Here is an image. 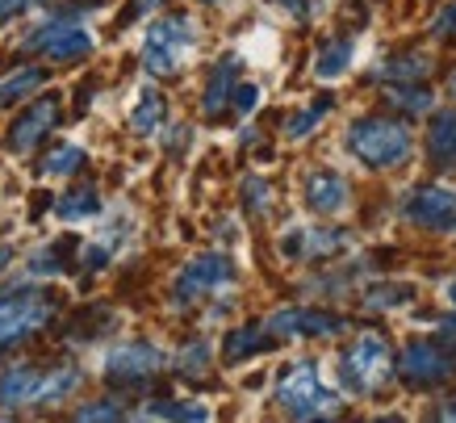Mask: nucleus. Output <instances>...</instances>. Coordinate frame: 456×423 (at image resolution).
<instances>
[{
    "label": "nucleus",
    "instance_id": "nucleus-40",
    "mask_svg": "<svg viewBox=\"0 0 456 423\" xmlns=\"http://www.w3.org/2000/svg\"><path fill=\"white\" fill-rule=\"evenodd\" d=\"M440 415H444V419H456V398H452V402H448V407L440 411Z\"/></svg>",
    "mask_w": 456,
    "mask_h": 423
},
{
    "label": "nucleus",
    "instance_id": "nucleus-16",
    "mask_svg": "<svg viewBox=\"0 0 456 423\" xmlns=\"http://www.w3.org/2000/svg\"><path fill=\"white\" fill-rule=\"evenodd\" d=\"M347 247V231H289V239H281V252L293 260H322Z\"/></svg>",
    "mask_w": 456,
    "mask_h": 423
},
{
    "label": "nucleus",
    "instance_id": "nucleus-19",
    "mask_svg": "<svg viewBox=\"0 0 456 423\" xmlns=\"http://www.w3.org/2000/svg\"><path fill=\"white\" fill-rule=\"evenodd\" d=\"M277 344V336L264 328V323H248V328H235L222 344V356H226V365H239V361H248V356H260L268 352Z\"/></svg>",
    "mask_w": 456,
    "mask_h": 423
},
{
    "label": "nucleus",
    "instance_id": "nucleus-41",
    "mask_svg": "<svg viewBox=\"0 0 456 423\" xmlns=\"http://www.w3.org/2000/svg\"><path fill=\"white\" fill-rule=\"evenodd\" d=\"M448 302H452V311H456V281L448 286Z\"/></svg>",
    "mask_w": 456,
    "mask_h": 423
},
{
    "label": "nucleus",
    "instance_id": "nucleus-8",
    "mask_svg": "<svg viewBox=\"0 0 456 423\" xmlns=\"http://www.w3.org/2000/svg\"><path fill=\"white\" fill-rule=\"evenodd\" d=\"M231 286H235V264H231V256L206 252V256H193L176 273V281H172V306H176V311H189V306L214 298L218 289H231Z\"/></svg>",
    "mask_w": 456,
    "mask_h": 423
},
{
    "label": "nucleus",
    "instance_id": "nucleus-33",
    "mask_svg": "<svg viewBox=\"0 0 456 423\" xmlns=\"http://www.w3.org/2000/svg\"><path fill=\"white\" fill-rule=\"evenodd\" d=\"M431 34H436V38H440V42L456 38V0H452V4H444V9H440V17L431 21Z\"/></svg>",
    "mask_w": 456,
    "mask_h": 423
},
{
    "label": "nucleus",
    "instance_id": "nucleus-26",
    "mask_svg": "<svg viewBox=\"0 0 456 423\" xmlns=\"http://www.w3.org/2000/svg\"><path fill=\"white\" fill-rule=\"evenodd\" d=\"M386 101L398 113H428L431 110V93H428V88H419V80H411V84H389V88H386Z\"/></svg>",
    "mask_w": 456,
    "mask_h": 423
},
{
    "label": "nucleus",
    "instance_id": "nucleus-39",
    "mask_svg": "<svg viewBox=\"0 0 456 423\" xmlns=\"http://www.w3.org/2000/svg\"><path fill=\"white\" fill-rule=\"evenodd\" d=\"M9 260H13V252H9V247H0V273L9 269Z\"/></svg>",
    "mask_w": 456,
    "mask_h": 423
},
{
    "label": "nucleus",
    "instance_id": "nucleus-32",
    "mask_svg": "<svg viewBox=\"0 0 456 423\" xmlns=\"http://www.w3.org/2000/svg\"><path fill=\"white\" fill-rule=\"evenodd\" d=\"M256 105H260V88H256V84H235V93H231V110L251 113Z\"/></svg>",
    "mask_w": 456,
    "mask_h": 423
},
{
    "label": "nucleus",
    "instance_id": "nucleus-28",
    "mask_svg": "<svg viewBox=\"0 0 456 423\" xmlns=\"http://www.w3.org/2000/svg\"><path fill=\"white\" fill-rule=\"evenodd\" d=\"M411 298H415V289H411V286H394V281L364 289V306H369V311H394V306H402V302H411Z\"/></svg>",
    "mask_w": 456,
    "mask_h": 423
},
{
    "label": "nucleus",
    "instance_id": "nucleus-34",
    "mask_svg": "<svg viewBox=\"0 0 456 423\" xmlns=\"http://www.w3.org/2000/svg\"><path fill=\"white\" fill-rule=\"evenodd\" d=\"M76 419H126V411L118 402H97V407H80Z\"/></svg>",
    "mask_w": 456,
    "mask_h": 423
},
{
    "label": "nucleus",
    "instance_id": "nucleus-23",
    "mask_svg": "<svg viewBox=\"0 0 456 423\" xmlns=\"http://www.w3.org/2000/svg\"><path fill=\"white\" fill-rule=\"evenodd\" d=\"M164 93H155V88H142L139 93V105L130 110V126H134V135H155L159 122H164Z\"/></svg>",
    "mask_w": 456,
    "mask_h": 423
},
{
    "label": "nucleus",
    "instance_id": "nucleus-29",
    "mask_svg": "<svg viewBox=\"0 0 456 423\" xmlns=\"http://www.w3.org/2000/svg\"><path fill=\"white\" fill-rule=\"evenodd\" d=\"M206 369H209V344L206 340H193L189 348H180V361H176L180 377H206Z\"/></svg>",
    "mask_w": 456,
    "mask_h": 423
},
{
    "label": "nucleus",
    "instance_id": "nucleus-27",
    "mask_svg": "<svg viewBox=\"0 0 456 423\" xmlns=\"http://www.w3.org/2000/svg\"><path fill=\"white\" fill-rule=\"evenodd\" d=\"M331 105H335V96H327V93L314 96V105H310V110L293 113L289 122H285V138H305L318 122H322V118H327V113H331Z\"/></svg>",
    "mask_w": 456,
    "mask_h": 423
},
{
    "label": "nucleus",
    "instance_id": "nucleus-15",
    "mask_svg": "<svg viewBox=\"0 0 456 423\" xmlns=\"http://www.w3.org/2000/svg\"><path fill=\"white\" fill-rule=\"evenodd\" d=\"M239 68H243L239 55H222L218 63H214V71H209V80H206V93H201V113H206V118H222V113L231 110V93H235V84H239Z\"/></svg>",
    "mask_w": 456,
    "mask_h": 423
},
{
    "label": "nucleus",
    "instance_id": "nucleus-42",
    "mask_svg": "<svg viewBox=\"0 0 456 423\" xmlns=\"http://www.w3.org/2000/svg\"><path fill=\"white\" fill-rule=\"evenodd\" d=\"M448 93H452V96H456V71H452V80H448Z\"/></svg>",
    "mask_w": 456,
    "mask_h": 423
},
{
    "label": "nucleus",
    "instance_id": "nucleus-30",
    "mask_svg": "<svg viewBox=\"0 0 456 423\" xmlns=\"http://www.w3.org/2000/svg\"><path fill=\"white\" fill-rule=\"evenodd\" d=\"M147 419H209L206 407H189V402H172V398H164V402H151V407L142 411Z\"/></svg>",
    "mask_w": 456,
    "mask_h": 423
},
{
    "label": "nucleus",
    "instance_id": "nucleus-1",
    "mask_svg": "<svg viewBox=\"0 0 456 423\" xmlns=\"http://www.w3.org/2000/svg\"><path fill=\"white\" fill-rule=\"evenodd\" d=\"M347 151L356 155L364 168L373 172H389V168H402L415 151V138H411V126L398 122V118H386V113H364L347 126Z\"/></svg>",
    "mask_w": 456,
    "mask_h": 423
},
{
    "label": "nucleus",
    "instance_id": "nucleus-35",
    "mask_svg": "<svg viewBox=\"0 0 456 423\" xmlns=\"http://www.w3.org/2000/svg\"><path fill=\"white\" fill-rule=\"evenodd\" d=\"M159 4H164V0H130V4H126V13H122V26L126 21H134V17H147L151 9H159Z\"/></svg>",
    "mask_w": 456,
    "mask_h": 423
},
{
    "label": "nucleus",
    "instance_id": "nucleus-6",
    "mask_svg": "<svg viewBox=\"0 0 456 423\" xmlns=\"http://www.w3.org/2000/svg\"><path fill=\"white\" fill-rule=\"evenodd\" d=\"M394 377V352H389V344L381 336H360L352 348H344L339 356V382L344 390L352 394H373L381 386Z\"/></svg>",
    "mask_w": 456,
    "mask_h": 423
},
{
    "label": "nucleus",
    "instance_id": "nucleus-37",
    "mask_svg": "<svg viewBox=\"0 0 456 423\" xmlns=\"http://www.w3.org/2000/svg\"><path fill=\"white\" fill-rule=\"evenodd\" d=\"M277 4H281V9H289L297 21H305V17L314 13V4H310V0H277Z\"/></svg>",
    "mask_w": 456,
    "mask_h": 423
},
{
    "label": "nucleus",
    "instance_id": "nucleus-25",
    "mask_svg": "<svg viewBox=\"0 0 456 423\" xmlns=\"http://www.w3.org/2000/svg\"><path fill=\"white\" fill-rule=\"evenodd\" d=\"M84 164H88L84 147H76V143H59V147L38 164V172L42 177H76Z\"/></svg>",
    "mask_w": 456,
    "mask_h": 423
},
{
    "label": "nucleus",
    "instance_id": "nucleus-12",
    "mask_svg": "<svg viewBox=\"0 0 456 423\" xmlns=\"http://www.w3.org/2000/svg\"><path fill=\"white\" fill-rule=\"evenodd\" d=\"M59 96H38V101H29L26 110L13 118V126H9V138H4V147L13 151V155H26V151H34L42 143V138L51 135L59 126Z\"/></svg>",
    "mask_w": 456,
    "mask_h": 423
},
{
    "label": "nucleus",
    "instance_id": "nucleus-21",
    "mask_svg": "<svg viewBox=\"0 0 456 423\" xmlns=\"http://www.w3.org/2000/svg\"><path fill=\"white\" fill-rule=\"evenodd\" d=\"M55 214H59L63 222L97 219V214H101V193H97V185H76V189H68L63 197H59Z\"/></svg>",
    "mask_w": 456,
    "mask_h": 423
},
{
    "label": "nucleus",
    "instance_id": "nucleus-7",
    "mask_svg": "<svg viewBox=\"0 0 456 423\" xmlns=\"http://www.w3.org/2000/svg\"><path fill=\"white\" fill-rule=\"evenodd\" d=\"M21 51H34V55L51 59V63H76V59L93 55V34L71 13H55V17H46L42 26L29 29L26 38H21Z\"/></svg>",
    "mask_w": 456,
    "mask_h": 423
},
{
    "label": "nucleus",
    "instance_id": "nucleus-43",
    "mask_svg": "<svg viewBox=\"0 0 456 423\" xmlns=\"http://www.w3.org/2000/svg\"><path fill=\"white\" fill-rule=\"evenodd\" d=\"M206 4H214V0H206Z\"/></svg>",
    "mask_w": 456,
    "mask_h": 423
},
{
    "label": "nucleus",
    "instance_id": "nucleus-18",
    "mask_svg": "<svg viewBox=\"0 0 456 423\" xmlns=\"http://www.w3.org/2000/svg\"><path fill=\"white\" fill-rule=\"evenodd\" d=\"M76 252H80V239H71V235H63V239H55V244H42L38 252L29 256L26 273L29 277L71 273V269H76Z\"/></svg>",
    "mask_w": 456,
    "mask_h": 423
},
{
    "label": "nucleus",
    "instance_id": "nucleus-5",
    "mask_svg": "<svg viewBox=\"0 0 456 423\" xmlns=\"http://www.w3.org/2000/svg\"><path fill=\"white\" fill-rule=\"evenodd\" d=\"M197 46V21L189 13L155 17L142 34V68L147 76H176Z\"/></svg>",
    "mask_w": 456,
    "mask_h": 423
},
{
    "label": "nucleus",
    "instance_id": "nucleus-4",
    "mask_svg": "<svg viewBox=\"0 0 456 423\" xmlns=\"http://www.w3.org/2000/svg\"><path fill=\"white\" fill-rule=\"evenodd\" d=\"M277 407L289 415V419H335L344 402L339 394H331L322 377H318L314 361H297L281 373L277 382Z\"/></svg>",
    "mask_w": 456,
    "mask_h": 423
},
{
    "label": "nucleus",
    "instance_id": "nucleus-36",
    "mask_svg": "<svg viewBox=\"0 0 456 423\" xmlns=\"http://www.w3.org/2000/svg\"><path fill=\"white\" fill-rule=\"evenodd\" d=\"M29 4H34V0H0V26H4V21H13L17 13H26Z\"/></svg>",
    "mask_w": 456,
    "mask_h": 423
},
{
    "label": "nucleus",
    "instance_id": "nucleus-38",
    "mask_svg": "<svg viewBox=\"0 0 456 423\" xmlns=\"http://www.w3.org/2000/svg\"><path fill=\"white\" fill-rule=\"evenodd\" d=\"M436 340H440L444 348H448V352L456 356V319H448V323H444V328H440V336H436Z\"/></svg>",
    "mask_w": 456,
    "mask_h": 423
},
{
    "label": "nucleus",
    "instance_id": "nucleus-20",
    "mask_svg": "<svg viewBox=\"0 0 456 423\" xmlns=\"http://www.w3.org/2000/svg\"><path fill=\"white\" fill-rule=\"evenodd\" d=\"M431 71V59L419 55V51H398V55H386L377 63L373 80H386V84H411V80H423Z\"/></svg>",
    "mask_w": 456,
    "mask_h": 423
},
{
    "label": "nucleus",
    "instance_id": "nucleus-14",
    "mask_svg": "<svg viewBox=\"0 0 456 423\" xmlns=\"http://www.w3.org/2000/svg\"><path fill=\"white\" fill-rule=\"evenodd\" d=\"M347 202H352V189H347V180L339 177V172H331V168H318V172H310V177H305V205H310L314 214L331 219V214H339Z\"/></svg>",
    "mask_w": 456,
    "mask_h": 423
},
{
    "label": "nucleus",
    "instance_id": "nucleus-3",
    "mask_svg": "<svg viewBox=\"0 0 456 423\" xmlns=\"http://www.w3.org/2000/svg\"><path fill=\"white\" fill-rule=\"evenodd\" d=\"M59 311V298L51 289L38 286H9L0 289V356L26 344L29 336H38L42 328H51V319Z\"/></svg>",
    "mask_w": 456,
    "mask_h": 423
},
{
    "label": "nucleus",
    "instance_id": "nucleus-13",
    "mask_svg": "<svg viewBox=\"0 0 456 423\" xmlns=\"http://www.w3.org/2000/svg\"><path fill=\"white\" fill-rule=\"evenodd\" d=\"M264 328L273 331L277 340H293V336L322 340V336H339V331H344V319H335V314H327V311H310V306H289V311L268 314Z\"/></svg>",
    "mask_w": 456,
    "mask_h": 423
},
{
    "label": "nucleus",
    "instance_id": "nucleus-11",
    "mask_svg": "<svg viewBox=\"0 0 456 423\" xmlns=\"http://www.w3.org/2000/svg\"><path fill=\"white\" fill-rule=\"evenodd\" d=\"M167 356L155 348V344L147 340H130V344H118L110 356H105V382L110 386H122V390H130V386H142L151 382L155 373L164 369Z\"/></svg>",
    "mask_w": 456,
    "mask_h": 423
},
{
    "label": "nucleus",
    "instance_id": "nucleus-31",
    "mask_svg": "<svg viewBox=\"0 0 456 423\" xmlns=\"http://www.w3.org/2000/svg\"><path fill=\"white\" fill-rule=\"evenodd\" d=\"M268 202H273V189H268V180L260 177H248L243 180V205H248V214H268Z\"/></svg>",
    "mask_w": 456,
    "mask_h": 423
},
{
    "label": "nucleus",
    "instance_id": "nucleus-9",
    "mask_svg": "<svg viewBox=\"0 0 456 423\" xmlns=\"http://www.w3.org/2000/svg\"><path fill=\"white\" fill-rule=\"evenodd\" d=\"M402 219L406 227L431 235H452L456 231V189L452 185H415L402 197Z\"/></svg>",
    "mask_w": 456,
    "mask_h": 423
},
{
    "label": "nucleus",
    "instance_id": "nucleus-17",
    "mask_svg": "<svg viewBox=\"0 0 456 423\" xmlns=\"http://www.w3.org/2000/svg\"><path fill=\"white\" fill-rule=\"evenodd\" d=\"M428 155L440 172H456V110H440L428 126Z\"/></svg>",
    "mask_w": 456,
    "mask_h": 423
},
{
    "label": "nucleus",
    "instance_id": "nucleus-2",
    "mask_svg": "<svg viewBox=\"0 0 456 423\" xmlns=\"http://www.w3.org/2000/svg\"><path fill=\"white\" fill-rule=\"evenodd\" d=\"M84 373L76 365H59V369H38V365H13L0 373V407H51L63 402L80 390Z\"/></svg>",
    "mask_w": 456,
    "mask_h": 423
},
{
    "label": "nucleus",
    "instance_id": "nucleus-24",
    "mask_svg": "<svg viewBox=\"0 0 456 423\" xmlns=\"http://www.w3.org/2000/svg\"><path fill=\"white\" fill-rule=\"evenodd\" d=\"M352 55H356V42H352V38H335V42H327V46L318 51L314 71L322 76V80H335V76H344V71H347Z\"/></svg>",
    "mask_w": 456,
    "mask_h": 423
},
{
    "label": "nucleus",
    "instance_id": "nucleus-22",
    "mask_svg": "<svg viewBox=\"0 0 456 423\" xmlns=\"http://www.w3.org/2000/svg\"><path fill=\"white\" fill-rule=\"evenodd\" d=\"M42 84H46V68L13 71L9 80H0V110H4V105H17V101H26V96H34Z\"/></svg>",
    "mask_w": 456,
    "mask_h": 423
},
{
    "label": "nucleus",
    "instance_id": "nucleus-10",
    "mask_svg": "<svg viewBox=\"0 0 456 423\" xmlns=\"http://www.w3.org/2000/svg\"><path fill=\"white\" fill-rule=\"evenodd\" d=\"M394 369L411 390H436L456 373V356L440 340H411L394 361Z\"/></svg>",
    "mask_w": 456,
    "mask_h": 423
}]
</instances>
